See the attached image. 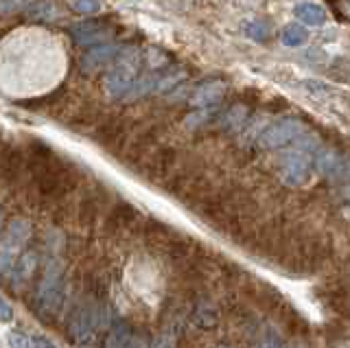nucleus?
<instances>
[{
    "label": "nucleus",
    "instance_id": "f257e3e1",
    "mask_svg": "<svg viewBox=\"0 0 350 348\" xmlns=\"http://www.w3.org/2000/svg\"><path fill=\"white\" fill-rule=\"evenodd\" d=\"M66 304V274L59 260H49L46 269L36 289V311L42 318L53 320L62 313Z\"/></svg>",
    "mask_w": 350,
    "mask_h": 348
},
{
    "label": "nucleus",
    "instance_id": "f03ea898",
    "mask_svg": "<svg viewBox=\"0 0 350 348\" xmlns=\"http://www.w3.org/2000/svg\"><path fill=\"white\" fill-rule=\"evenodd\" d=\"M306 132H309V129H306V125L300 121V118L284 116L262 129L258 136V145H260V149H267V151L284 149V147H291L295 140L304 136Z\"/></svg>",
    "mask_w": 350,
    "mask_h": 348
},
{
    "label": "nucleus",
    "instance_id": "7ed1b4c3",
    "mask_svg": "<svg viewBox=\"0 0 350 348\" xmlns=\"http://www.w3.org/2000/svg\"><path fill=\"white\" fill-rule=\"evenodd\" d=\"M98 326H101V313H98L96 304H79L68 318V335L77 344H88L94 340Z\"/></svg>",
    "mask_w": 350,
    "mask_h": 348
},
{
    "label": "nucleus",
    "instance_id": "20e7f679",
    "mask_svg": "<svg viewBox=\"0 0 350 348\" xmlns=\"http://www.w3.org/2000/svg\"><path fill=\"white\" fill-rule=\"evenodd\" d=\"M315 169V160L311 154L300 149H291L280 160V178L289 187H304L311 180Z\"/></svg>",
    "mask_w": 350,
    "mask_h": 348
},
{
    "label": "nucleus",
    "instance_id": "39448f33",
    "mask_svg": "<svg viewBox=\"0 0 350 348\" xmlns=\"http://www.w3.org/2000/svg\"><path fill=\"white\" fill-rule=\"evenodd\" d=\"M27 173V149L18 145H7L0 151V178L9 187L20 184L22 176Z\"/></svg>",
    "mask_w": 350,
    "mask_h": 348
},
{
    "label": "nucleus",
    "instance_id": "423d86ee",
    "mask_svg": "<svg viewBox=\"0 0 350 348\" xmlns=\"http://www.w3.org/2000/svg\"><path fill=\"white\" fill-rule=\"evenodd\" d=\"M29 239H31L29 226L25 222L16 219L7 226V230L3 232V237H0V250H5V252L18 256V254L25 252L22 247H25V243L29 241Z\"/></svg>",
    "mask_w": 350,
    "mask_h": 348
},
{
    "label": "nucleus",
    "instance_id": "0eeeda50",
    "mask_svg": "<svg viewBox=\"0 0 350 348\" xmlns=\"http://www.w3.org/2000/svg\"><path fill=\"white\" fill-rule=\"evenodd\" d=\"M38 263H40L38 250H25V252L18 256L16 265H14V271H11V274H14V287L25 285V282L36 278Z\"/></svg>",
    "mask_w": 350,
    "mask_h": 348
},
{
    "label": "nucleus",
    "instance_id": "6e6552de",
    "mask_svg": "<svg viewBox=\"0 0 350 348\" xmlns=\"http://www.w3.org/2000/svg\"><path fill=\"white\" fill-rule=\"evenodd\" d=\"M293 16L298 23H302L306 27H322L328 20L326 9L317 3H298L293 7Z\"/></svg>",
    "mask_w": 350,
    "mask_h": 348
},
{
    "label": "nucleus",
    "instance_id": "1a4fd4ad",
    "mask_svg": "<svg viewBox=\"0 0 350 348\" xmlns=\"http://www.w3.org/2000/svg\"><path fill=\"white\" fill-rule=\"evenodd\" d=\"M226 85L221 81H204L202 85H197V90L193 92L191 103L195 107H211L219 103V99L224 96Z\"/></svg>",
    "mask_w": 350,
    "mask_h": 348
},
{
    "label": "nucleus",
    "instance_id": "9d476101",
    "mask_svg": "<svg viewBox=\"0 0 350 348\" xmlns=\"http://www.w3.org/2000/svg\"><path fill=\"white\" fill-rule=\"evenodd\" d=\"M280 42H282L284 46H289V49L304 46L306 42H309V31H306L298 23H291V25H287L280 31Z\"/></svg>",
    "mask_w": 350,
    "mask_h": 348
},
{
    "label": "nucleus",
    "instance_id": "9b49d317",
    "mask_svg": "<svg viewBox=\"0 0 350 348\" xmlns=\"http://www.w3.org/2000/svg\"><path fill=\"white\" fill-rule=\"evenodd\" d=\"M129 326L127 324H114L112 331L107 333L103 348H127L129 346Z\"/></svg>",
    "mask_w": 350,
    "mask_h": 348
},
{
    "label": "nucleus",
    "instance_id": "f8f14e48",
    "mask_svg": "<svg viewBox=\"0 0 350 348\" xmlns=\"http://www.w3.org/2000/svg\"><path fill=\"white\" fill-rule=\"evenodd\" d=\"M245 36L250 40L265 42L271 38V25L265 20H250V23H245Z\"/></svg>",
    "mask_w": 350,
    "mask_h": 348
},
{
    "label": "nucleus",
    "instance_id": "ddd939ff",
    "mask_svg": "<svg viewBox=\"0 0 350 348\" xmlns=\"http://www.w3.org/2000/svg\"><path fill=\"white\" fill-rule=\"evenodd\" d=\"M14 322V307L0 296V324H11Z\"/></svg>",
    "mask_w": 350,
    "mask_h": 348
},
{
    "label": "nucleus",
    "instance_id": "4468645a",
    "mask_svg": "<svg viewBox=\"0 0 350 348\" xmlns=\"http://www.w3.org/2000/svg\"><path fill=\"white\" fill-rule=\"evenodd\" d=\"M7 340H9V348H29V340L22 333L11 331L7 335Z\"/></svg>",
    "mask_w": 350,
    "mask_h": 348
},
{
    "label": "nucleus",
    "instance_id": "2eb2a0df",
    "mask_svg": "<svg viewBox=\"0 0 350 348\" xmlns=\"http://www.w3.org/2000/svg\"><path fill=\"white\" fill-rule=\"evenodd\" d=\"M31 346H33V348H57V346L53 344V340H49L46 335H36V337L31 340Z\"/></svg>",
    "mask_w": 350,
    "mask_h": 348
},
{
    "label": "nucleus",
    "instance_id": "dca6fc26",
    "mask_svg": "<svg viewBox=\"0 0 350 348\" xmlns=\"http://www.w3.org/2000/svg\"><path fill=\"white\" fill-rule=\"evenodd\" d=\"M127 348H151V344H149V340L145 335H131Z\"/></svg>",
    "mask_w": 350,
    "mask_h": 348
},
{
    "label": "nucleus",
    "instance_id": "f3484780",
    "mask_svg": "<svg viewBox=\"0 0 350 348\" xmlns=\"http://www.w3.org/2000/svg\"><path fill=\"white\" fill-rule=\"evenodd\" d=\"M304 88H309V90H315L313 94H317L320 90H328L324 83H320V81H304Z\"/></svg>",
    "mask_w": 350,
    "mask_h": 348
},
{
    "label": "nucleus",
    "instance_id": "a211bd4d",
    "mask_svg": "<svg viewBox=\"0 0 350 348\" xmlns=\"http://www.w3.org/2000/svg\"><path fill=\"white\" fill-rule=\"evenodd\" d=\"M260 348H280V344L276 340H265L260 344Z\"/></svg>",
    "mask_w": 350,
    "mask_h": 348
},
{
    "label": "nucleus",
    "instance_id": "6ab92c4d",
    "mask_svg": "<svg viewBox=\"0 0 350 348\" xmlns=\"http://www.w3.org/2000/svg\"><path fill=\"white\" fill-rule=\"evenodd\" d=\"M0 232H3V211H0Z\"/></svg>",
    "mask_w": 350,
    "mask_h": 348
},
{
    "label": "nucleus",
    "instance_id": "aec40b11",
    "mask_svg": "<svg viewBox=\"0 0 350 348\" xmlns=\"http://www.w3.org/2000/svg\"><path fill=\"white\" fill-rule=\"evenodd\" d=\"M0 151H3V134H0Z\"/></svg>",
    "mask_w": 350,
    "mask_h": 348
},
{
    "label": "nucleus",
    "instance_id": "412c9836",
    "mask_svg": "<svg viewBox=\"0 0 350 348\" xmlns=\"http://www.w3.org/2000/svg\"><path fill=\"white\" fill-rule=\"evenodd\" d=\"M291 348H302V346H300V344H293Z\"/></svg>",
    "mask_w": 350,
    "mask_h": 348
}]
</instances>
